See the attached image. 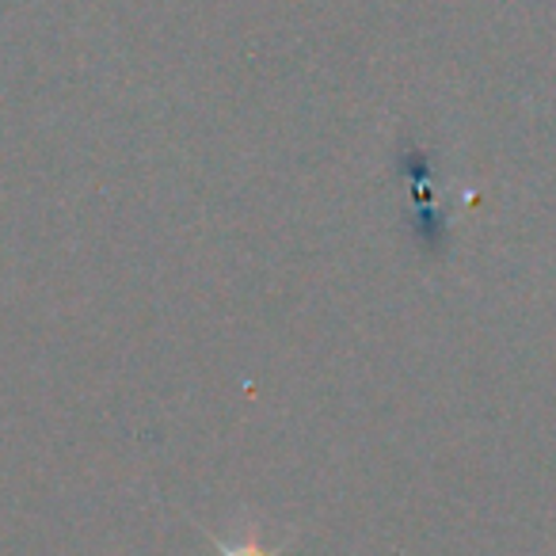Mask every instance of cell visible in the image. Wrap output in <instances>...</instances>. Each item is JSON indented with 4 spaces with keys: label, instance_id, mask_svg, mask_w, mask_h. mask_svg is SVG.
<instances>
[{
    "label": "cell",
    "instance_id": "1",
    "mask_svg": "<svg viewBox=\"0 0 556 556\" xmlns=\"http://www.w3.org/2000/svg\"><path fill=\"white\" fill-rule=\"evenodd\" d=\"M217 553H222V556H275V553H267V548L255 545V541H240V545L217 541Z\"/></svg>",
    "mask_w": 556,
    "mask_h": 556
}]
</instances>
